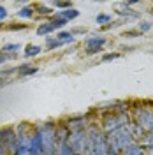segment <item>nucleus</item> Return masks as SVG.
<instances>
[{"label": "nucleus", "mask_w": 153, "mask_h": 155, "mask_svg": "<svg viewBox=\"0 0 153 155\" xmlns=\"http://www.w3.org/2000/svg\"><path fill=\"white\" fill-rule=\"evenodd\" d=\"M0 30H4V25H2V23H0Z\"/></svg>", "instance_id": "72a5a7b5"}, {"label": "nucleus", "mask_w": 153, "mask_h": 155, "mask_svg": "<svg viewBox=\"0 0 153 155\" xmlns=\"http://www.w3.org/2000/svg\"><path fill=\"white\" fill-rule=\"evenodd\" d=\"M129 111L130 122L137 130L153 134V101H134Z\"/></svg>", "instance_id": "f257e3e1"}, {"label": "nucleus", "mask_w": 153, "mask_h": 155, "mask_svg": "<svg viewBox=\"0 0 153 155\" xmlns=\"http://www.w3.org/2000/svg\"><path fill=\"white\" fill-rule=\"evenodd\" d=\"M122 57V53H107V55H104V57L100 58L102 62H109V60H116V58Z\"/></svg>", "instance_id": "a878e982"}, {"label": "nucleus", "mask_w": 153, "mask_h": 155, "mask_svg": "<svg viewBox=\"0 0 153 155\" xmlns=\"http://www.w3.org/2000/svg\"><path fill=\"white\" fill-rule=\"evenodd\" d=\"M106 44H107V39H106L104 35L93 34V35L86 37L85 42H83L85 55H86V57H93V55H97L99 51H102V48H104Z\"/></svg>", "instance_id": "0eeeda50"}, {"label": "nucleus", "mask_w": 153, "mask_h": 155, "mask_svg": "<svg viewBox=\"0 0 153 155\" xmlns=\"http://www.w3.org/2000/svg\"><path fill=\"white\" fill-rule=\"evenodd\" d=\"M55 155H77L70 146L67 145V143H58L57 145V152H55Z\"/></svg>", "instance_id": "aec40b11"}, {"label": "nucleus", "mask_w": 153, "mask_h": 155, "mask_svg": "<svg viewBox=\"0 0 153 155\" xmlns=\"http://www.w3.org/2000/svg\"><path fill=\"white\" fill-rule=\"evenodd\" d=\"M0 139H2V146L5 155H14L16 146H18V136H16V127L7 125L0 129Z\"/></svg>", "instance_id": "423d86ee"}, {"label": "nucleus", "mask_w": 153, "mask_h": 155, "mask_svg": "<svg viewBox=\"0 0 153 155\" xmlns=\"http://www.w3.org/2000/svg\"><path fill=\"white\" fill-rule=\"evenodd\" d=\"M41 51H42V48H41V46L28 44V46L25 48V55H23V57L28 60V58H34V57H37V55H41Z\"/></svg>", "instance_id": "a211bd4d"}, {"label": "nucleus", "mask_w": 153, "mask_h": 155, "mask_svg": "<svg viewBox=\"0 0 153 155\" xmlns=\"http://www.w3.org/2000/svg\"><path fill=\"white\" fill-rule=\"evenodd\" d=\"M0 155H5V152H4V146H2V139H0Z\"/></svg>", "instance_id": "7c9ffc66"}, {"label": "nucleus", "mask_w": 153, "mask_h": 155, "mask_svg": "<svg viewBox=\"0 0 153 155\" xmlns=\"http://www.w3.org/2000/svg\"><path fill=\"white\" fill-rule=\"evenodd\" d=\"M55 9H62V11H67V9H72L74 5H72V2H53L51 4Z\"/></svg>", "instance_id": "393cba45"}, {"label": "nucleus", "mask_w": 153, "mask_h": 155, "mask_svg": "<svg viewBox=\"0 0 153 155\" xmlns=\"http://www.w3.org/2000/svg\"><path fill=\"white\" fill-rule=\"evenodd\" d=\"M135 141L141 145V148H143L144 152H146V150H153V134L151 132H143V134H139Z\"/></svg>", "instance_id": "f8f14e48"}, {"label": "nucleus", "mask_w": 153, "mask_h": 155, "mask_svg": "<svg viewBox=\"0 0 153 155\" xmlns=\"http://www.w3.org/2000/svg\"><path fill=\"white\" fill-rule=\"evenodd\" d=\"M106 155H122V153H118V152H111V150H109Z\"/></svg>", "instance_id": "2f4dec72"}, {"label": "nucleus", "mask_w": 153, "mask_h": 155, "mask_svg": "<svg viewBox=\"0 0 153 155\" xmlns=\"http://www.w3.org/2000/svg\"><path fill=\"white\" fill-rule=\"evenodd\" d=\"M11 57H16V55H7V53H2V51H0V65H2V64H5Z\"/></svg>", "instance_id": "c756f323"}, {"label": "nucleus", "mask_w": 153, "mask_h": 155, "mask_svg": "<svg viewBox=\"0 0 153 155\" xmlns=\"http://www.w3.org/2000/svg\"><path fill=\"white\" fill-rule=\"evenodd\" d=\"M144 155H153V150H146V152H144Z\"/></svg>", "instance_id": "473e14b6"}, {"label": "nucleus", "mask_w": 153, "mask_h": 155, "mask_svg": "<svg viewBox=\"0 0 153 155\" xmlns=\"http://www.w3.org/2000/svg\"><path fill=\"white\" fill-rule=\"evenodd\" d=\"M37 71H39L37 65H34V64H28V62H27V64H21V65H19L18 71H16V74L21 76V78H25V76H32V74H35Z\"/></svg>", "instance_id": "ddd939ff"}, {"label": "nucleus", "mask_w": 153, "mask_h": 155, "mask_svg": "<svg viewBox=\"0 0 153 155\" xmlns=\"http://www.w3.org/2000/svg\"><path fill=\"white\" fill-rule=\"evenodd\" d=\"M95 21L100 25V27H106V25H109L111 21H113V16L109 14V12H99L95 16Z\"/></svg>", "instance_id": "412c9836"}, {"label": "nucleus", "mask_w": 153, "mask_h": 155, "mask_svg": "<svg viewBox=\"0 0 153 155\" xmlns=\"http://www.w3.org/2000/svg\"><path fill=\"white\" fill-rule=\"evenodd\" d=\"M67 145L76 152L77 155H85L86 148V130H74L69 134Z\"/></svg>", "instance_id": "1a4fd4ad"}, {"label": "nucleus", "mask_w": 153, "mask_h": 155, "mask_svg": "<svg viewBox=\"0 0 153 155\" xmlns=\"http://www.w3.org/2000/svg\"><path fill=\"white\" fill-rule=\"evenodd\" d=\"M109 152L107 146V137L100 130L97 122H92L86 127V148L85 155H106Z\"/></svg>", "instance_id": "f03ea898"}, {"label": "nucleus", "mask_w": 153, "mask_h": 155, "mask_svg": "<svg viewBox=\"0 0 153 155\" xmlns=\"http://www.w3.org/2000/svg\"><path fill=\"white\" fill-rule=\"evenodd\" d=\"M34 9H35V14H41V16H53V7H48L44 4H34Z\"/></svg>", "instance_id": "f3484780"}, {"label": "nucleus", "mask_w": 153, "mask_h": 155, "mask_svg": "<svg viewBox=\"0 0 153 155\" xmlns=\"http://www.w3.org/2000/svg\"><path fill=\"white\" fill-rule=\"evenodd\" d=\"M70 130L67 129V125L63 122H57V129H55V136H57V145L58 143H67Z\"/></svg>", "instance_id": "9b49d317"}, {"label": "nucleus", "mask_w": 153, "mask_h": 155, "mask_svg": "<svg viewBox=\"0 0 153 155\" xmlns=\"http://www.w3.org/2000/svg\"><path fill=\"white\" fill-rule=\"evenodd\" d=\"M58 14L62 16L63 19H67V21H70V19H76V18H79V11L76 9V7H72V9H67V11H58Z\"/></svg>", "instance_id": "6ab92c4d"}, {"label": "nucleus", "mask_w": 153, "mask_h": 155, "mask_svg": "<svg viewBox=\"0 0 153 155\" xmlns=\"http://www.w3.org/2000/svg\"><path fill=\"white\" fill-rule=\"evenodd\" d=\"M5 28L7 30H25L27 27H25L23 23H11V25H7Z\"/></svg>", "instance_id": "bb28decb"}, {"label": "nucleus", "mask_w": 153, "mask_h": 155, "mask_svg": "<svg viewBox=\"0 0 153 155\" xmlns=\"http://www.w3.org/2000/svg\"><path fill=\"white\" fill-rule=\"evenodd\" d=\"M62 122L67 125V129L70 132H74V130H86V127L90 125L93 120H92V115L88 113V115H72L69 118H65V120H62Z\"/></svg>", "instance_id": "6e6552de"}, {"label": "nucleus", "mask_w": 153, "mask_h": 155, "mask_svg": "<svg viewBox=\"0 0 153 155\" xmlns=\"http://www.w3.org/2000/svg\"><path fill=\"white\" fill-rule=\"evenodd\" d=\"M139 35H141V34H139V32H137V30H127V32H123V37H139Z\"/></svg>", "instance_id": "c85d7f7f"}, {"label": "nucleus", "mask_w": 153, "mask_h": 155, "mask_svg": "<svg viewBox=\"0 0 153 155\" xmlns=\"http://www.w3.org/2000/svg\"><path fill=\"white\" fill-rule=\"evenodd\" d=\"M60 46H63V44H62L57 37H46V48L48 49H57V48H60Z\"/></svg>", "instance_id": "b1692460"}, {"label": "nucleus", "mask_w": 153, "mask_h": 155, "mask_svg": "<svg viewBox=\"0 0 153 155\" xmlns=\"http://www.w3.org/2000/svg\"><path fill=\"white\" fill-rule=\"evenodd\" d=\"M16 16L21 19H32V18H35V9H34V5H23L16 12Z\"/></svg>", "instance_id": "4468645a"}, {"label": "nucleus", "mask_w": 153, "mask_h": 155, "mask_svg": "<svg viewBox=\"0 0 153 155\" xmlns=\"http://www.w3.org/2000/svg\"><path fill=\"white\" fill-rule=\"evenodd\" d=\"M19 48H21V46H19L18 42H9V44H4L0 51H2V53H7V55H16V51H18Z\"/></svg>", "instance_id": "4be33fe9"}, {"label": "nucleus", "mask_w": 153, "mask_h": 155, "mask_svg": "<svg viewBox=\"0 0 153 155\" xmlns=\"http://www.w3.org/2000/svg\"><path fill=\"white\" fill-rule=\"evenodd\" d=\"M55 129H57V122L48 120L34 125V130L39 137L41 143V152L42 155H55L57 152V136H55Z\"/></svg>", "instance_id": "7ed1b4c3"}, {"label": "nucleus", "mask_w": 153, "mask_h": 155, "mask_svg": "<svg viewBox=\"0 0 153 155\" xmlns=\"http://www.w3.org/2000/svg\"><path fill=\"white\" fill-rule=\"evenodd\" d=\"M151 28H153V23L151 21H144V19H141V21L137 23V27H135V30H137L139 34H146V32H150Z\"/></svg>", "instance_id": "5701e85b"}, {"label": "nucleus", "mask_w": 153, "mask_h": 155, "mask_svg": "<svg viewBox=\"0 0 153 155\" xmlns=\"http://www.w3.org/2000/svg\"><path fill=\"white\" fill-rule=\"evenodd\" d=\"M115 11H116V14L118 16H122L123 19H127V21H132V19H139V12L137 11H134V9H130L125 2H122V4H116V7H115Z\"/></svg>", "instance_id": "9d476101"}, {"label": "nucleus", "mask_w": 153, "mask_h": 155, "mask_svg": "<svg viewBox=\"0 0 153 155\" xmlns=\"http://www.w3.org/2000/svg\"><path fill=\"white\" fill-rule=\"evenodd\" d=\"M151 12H153V11H151Z\"/></svg>", "instance_id": "f704fd0d"}, {"label": "nucleus", "mask_w": 153, "mask_h": 155, "mask_svg": "<svg viewBox=\"0 0 153 155\" xmlns=\"http://www.w3.org/2000/svg\"><path fill=\"white\" fill-rule=\"evenodd\" d=\"M122 155H144V150L141 148V145H139L137 141H134V143H130V145L122 152Z\"/></svg>", "instance_id": "dca6fc26"}, {"label": "nucleus", "mask_w": 153, "mask_h": 155, "mask_svg": "<svg viewBox=\"0 0 153 155\" xmlns=\"http://www.w3.org/2000/svg\"><path fill=\"white\" fill-rule=\"evenodd\" d=\"M7 18H9V12H7V9H5L4 5H0V23H2V21H5Z\"/></svg>", "instance_id": "cd10ccee"}, {"label": "nucleus", "mask_w": 153, "mask_h": 155, "mask_svg": "<svg viewBox=\"0 0 153 155\" xmlns=\"http://www.w3.org/2000/svg\"><path fill=\"white\" fill-rule=\"evenodd\" d=\"M106 137H107V146H109V150H111V152H118V153H122L130 143H134L135 139H137L132 124H129V125L122 127V129H116L113 132L106 134Z\"/></svg>", "instance_id": "20e7f679"}, {"label": "nucleus", "mask_w": 153, "mask_h": 155, "mask_svg": "<svg viewBox=\"0 0 153 155\" xmlns=\"http://www.w3.org/2000/svg\"><path fill=\"white\" fill-rule=\"evenodd\" d=\"M129 124H130V111H106L100 115L99 127L104 134H109Z\"/></svg>", "instance_id": "39448f33"}, {"label": "nucleus", "mask_w": 153, "mask_h": 155, "mask_svg": "<svg viewBox=\"0 0 153 155\" xmlns=\"http://www.w3.org/2000/svg\"><path fill=\"white\" fill-rule=\"evenodd\" d=\"M57 39L62 42V44H72L76 37H74V34L72 32H67V30H58L57 32Z\"/></svg>", "instance_id": "2eb2a0df"}]
</instances>
